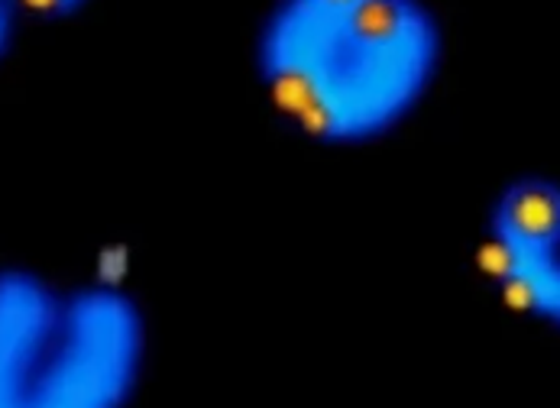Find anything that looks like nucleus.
Segmentation results:
<instances>
[{"label":"nucleus","mask_w":560,"mask_h":408,"mask_svg":"<svg viewBox=\"0 0 560 408\" xmlns=\"http://www.w3.org/2000/svg\"><path fill=\"white\" fill-rule=\"evenodd\" d=\"M480 266L499 285L509 308L560 327V253H522L489 234L480 249Z\"/></svg>","instance_id":"4"},{"label":"nucleus","mask_w":560,"mask_h":408,"mask_svg":"<svg viewBox=\"0 0 560 408\" xmlns=\"http://www.w3.org/2000/svg\"><path fill=\"white\" fill-rule=\"evenodd\" d=\"M23 23H56L75 16L88 0H13Z\"/></svg>","instance_id":"6"},{"label":"nucleus","mask_w":560,"mask_h":408,"mask_svg":"<svg viewBox=\"0 0 560 408\" xmlns=\"http://www.w3.org/2000/svg\"><path fill=\"white\" fill-rule=\"evenodd\" d=\"M62 292L30 269H0V408H33Z\"/></svg>","instance_id":"3"},{"label":"nucleus","mask_w":560,"mask_h":408,"mask_svg":"<svg viewBox=\"0 0 560 408\" xmlns=\"http://www.w3.org/2000/svg\"><path fill=\"white\" fill-rule=\"evenodd\" d=\"M147 318L114 285L62 292L49 360L33 408H120L147 370Z\"/></svg>","instance_id":"2"},{"label":"nucleus","mask_w":560,"mask_h":408,"mask_svg":"<svg viewBox=\"0 0 560 408\" xmlns=\"http://www.w3.org/2000/svg\"><path fill=\"white\" fill-rule=\"evenodd\" d=\"M489 234L535 256L560 253V185L551 178L512 182L492 208Z\"/></svg>","instance_id":"5"},{"label":"nucleus","mask_w":560,"mask_h":408,"mask_svg":"<svg viewBox=\"0 0 560 408\" xmlns=\"http://www.w3.org/2000/svg\"><path fill=\"white\" fill-rule=\"evenodd\" d=\"M441 33L418 0H279L256 69L272 107L315 143L393 130L438 72Z\"/></svg>","instance_id":"1"},{"label":"nucleus","mask_w":560,"mask_h":408,"mask_svg":"<svg viewBox=\"0 0 560 408\" xmlns=\"http://www.w3.org/2000/svg\"><path fill=\"white\" fill-rule=\"evenodd\" d=\"M20 26H23V16H20L16 3H13V0H0V59L10 53V46H13Z\"/></svg>","instance_id":"7"}]
</instances>
